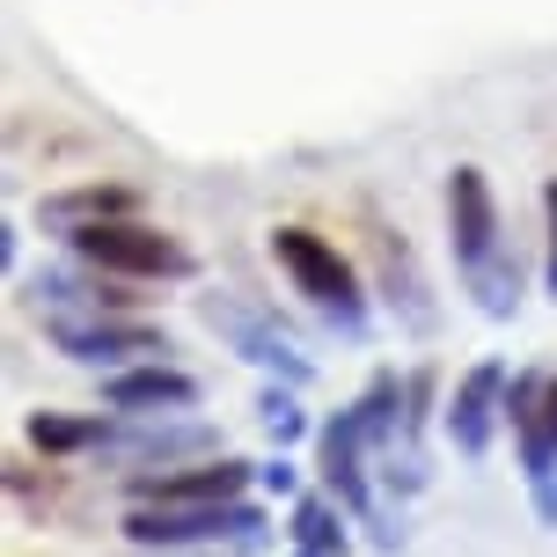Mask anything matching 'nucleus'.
Returning <instances> with one entry per match:
<instances>
[{
  "label": "nucleus",
  "instance_id": "obj_1",
  "mask_svg": "<svg viewBox=\"0 0 557 557\" xmlns=\"http://www.w3.org/2000/svg\"><path fill=\"white\" fill-rule=\"evenodd\" d=\"M447 235H455V272L476 294L484 315H513L521 308V272L499 250V206H492V176L484 169H455L447 176Z\"/></svg>",
  "mask_w": 557,
  "mask_h": 557
},
{
  "label": "nucleus",
  "instance_id": "obj_2",
  "mask_svg": "<svg viewBox=\"0 0 557 557\" xmlns=\"http://www.w3.org/2000/svg\"><path fill=\"white\" fill-rule=\"evenodd\" d=\"M272 257L278 272L294 278V294H301L308 308H323L345 337L367 331V294H360V272L337 257V243H323V235H308V227H278L272 235Z\"/></svg>",
  "mask_w": 557,
  "mask_h": 557
},
{
  "label": "nucleus",
  "instance_id": "obj_3",
  "mask_svg": "<svg viewBox=\"0 0 557 557\" xmlns=\"http://www.w3.org/2000/svg\"><path fill=\"white\" fill-rule=\"evenodd\" d=\"M125 543L139 550H206V543H264V506L221 499V506H133Z\"/></svg>",
  "mask_w": 557,
  "mask_h": 557
},
{
  "label": "nucleus",
  "instance_id": "obj_4",
  "mask_svg": "<svg viewBox=\"0 0 557 557\" xmlns=\"http://www.w3.org/2000/svg\"><path fill=\"white\" fill-rule=\"evenodd\" d=\"M198 315H206V331L221 337L235 360H250L264 382H286V389H308V382H315V360H308L257 301H243V294H206Z\"/></svg>",
  "mask_w": 557,
  "mask_h": 557
},
{
  "label": "nucleus",
  "instance_id": "obj_5",
  "mask_svg": "<svg viewBox=\"0 0 557 557\" xmlns=\"http://www.w3.org/2000/svg\"><path fill=\"white\" fill-rule=\"evenodd\" d=\"M66 250L103 278H184L191 272V250L176 235H162V227H147V221L82 227V235H66Z\"/></svg>",
  "mask_w": 557,
  "mask_h": 557
},
{
  "label": "nucleus",
  "instance_id": "obj_6",
  "mask_svg": "<svg viewBox=\"0 0 557 557\" xmlns=\"http://www.w3.org/2000/svg\"><path fill=\"white\" fill-rule=\"evenodd\" d=\"M213 441V425H198V418H103V433H96V455H111V462H133V476L147 470H176L184 455H206Z\"/></svg>",
  "mask_w": 557,
  "mask_h": 557
},
{
  "label": "nucleus",
  "instance_id": "obj_7",
  "mask_svg": "<svg viewBox=\"0 0 557 557\" xmlns=\"http://www.w3.org/2000/svg\"><path fill=\"white\" fill-rule=\"evenodd\" d=\"M52 331V345L66 352V360H82V367H139V360H162L169 352V337L162 331H147V323H117V315H52L45 323Z\"/></svg>",
  "mask_w": 557,
  "mask_h": 557
},
{
  "label": "nucleus",
  "instance_id": "obj_8",
  "mask_svg": "<svg viewBox=\"0 0 557 557\" xmlns=\"http://www.w3.org/2000/svg\"><path fill=\"white\" fill-rule=\"evenodd\" d=\"M506 367L499 360H476L462 382H455V396H447V441H455V455L462 462H484L492 455V433L506 425Z\"/></svg>",
  "mask_w": 557,
  "mask_h": 557
},
{
  "label": "nucleus",
  "instance_id": "obj_9",
  "mask_svg": "<svg viewBox=\"0 0 557 557\" xmlns=\"http://www.w3.org/2000/svg\"><path fill=\"white\" fill-rule=\"evenodd\" d=\"M250 462H176V470H147L133 476V506H221V499H250Z\"/></svg>",
  "mask_w": 557,
  "mask_h": 557
},
{
  "label": "nucleus",
  "instance_id": "obj_10",
  "mask_svg": "<svg viewBox=\"0 0 557 557\" xmlns=\"http://www.w3.org/2000/svg\"><path fill=\"white\" fill-rule=\"evenodd\" d=\"M103 404H111V418H184L198 404V382L169 360H139L103 374Z\"/></svg>",
  "mask_w": 557,
  "mask_h": 557
},
{
  "label": "nucleus",
  "instance_id": "obj_11",
  "mask_svg": "<svg viewBox=\"0 0 557 557\" xmlns=\"http://www.w3.org/2000/svg\"><path fill=\"white\" fill-rule=\"evenodd\" d=\"M133 191H117V184H82V191H52L37 206V221L59 227V235H82V227H103V221H133Z\"/></svg>",
  "mask_w": 557,
  "mask_h": 557
},
{
  "label": "nucleus",
  "instance_id": "obj_12",
  "mask_svg": "<svg viewBox=\"0 0 557 557\" xmlns=\"http://www.w3.org/2000/svg\"><path fill=\"white\" fill-rule=\"evenodd\" d=\"M345 521H352V513H345L331 492H301V499H294V529H286V535H294V550H308V557H345V550H352Z\"/></svg>",
  "mask_w": 557,
  "mask_h": 557
},
{
  "label": "nucleus",
  "instance_id": "obj_13",
  "mask_svg": "<svg viewBox=\"0 0 557 557\" xmlns=\"http://www.w3.org/2000/svg\"><path fill=\"white\" fill-rule=\"evenodd\" d=\"M557 470V374L543 382V404H535V418L521 425V476H550Z\"/></svg>",
  "mask_w": 557,
  "mask_h": 557
},
{
  "label": "nucleus",
  "instance_id": "obj_14",
  "mask_svg": "<svg viewBox=\"0 0 557 557\" xmlns=\"http://www.w3.org/2000/svg\"><path fill=\"white\" fill-rule=\"evenodd\" d=\"M257 425H264V433L278 441V455H286V447H294V441L308 433V418H301V389L272 382V389H264V404H257Z\"/></svg>",
  "mask_w": 557,
  "mask_h": 557
},
{
  "label": "nucleus",
  "instance_id": "obj_15",
  "mask_svg": "<svg viewBox=\"0 0 557 557\" xmlns=\"http://www.w3.org/2000/svg\"><path fill=\"white\" fill-rule=\"evenodd\" d=\"M96 433H103V418H88V425H74V418H29V441L52 447V455H66V447H96Z\"/></svg>",
  "mask_w": 557,
  "mask_h": 557
},
{
  "label": "nucleus",
  "instance_id": "obj_16",
  "mask_svg": "<svg viewBox=\"0 0 557 557\" xmlns=\"http://www.w3.org/2000/svg\"><path fill=\"white\" fill-rule=\"evenodd\" d=\"M543 382H550V374H513V389H506V425H513V433L535 418V404H543Z\"/></svg>",
  "mask_w": 557,
  "mask_h": 557
},
{
  "label": "nucleus",
  "instance_id": "obj_17",
  "mask_svg": "<svg viewBox=\"0 0 557 557\" xmlns=\"http://www.w3.org/2000/svg\"><path fill=\"white\" fill-rule=\"evenodd\" d=\"M257 484H264V492H278V499H301V470H294L286 455H278V462H264V470H257Z\"/></svg>",
  "mask_w": 557,
  "mask_h": 557
},
{
  "label": "nucleus",
  "instance_id": "obj_18",
  "mask_svg": "<svg viewBox=\"0 0 557 557\" xmlns=\"http://www.w3.org/2000/svg\"><path fill=\"white\" fill-rule=\"evenodd\" d=\"M529 499H535V521H543V529H557V470H550V476H535Z\"/></svg>",
  "mask_w": 557,
  "mask_h": 557
},
{
  "label": "nucleus",
  "instance_id": "obj_19",
  "mask_svg": "<svg viewBox=\"0 0 557 557\" xmlns=\"http://www.w3.org/2000/svg\"><path fill=\"white\" fill-rule=\"evenodd\" d=\"M543 221H550V264H543V286L557 294V176L543 184Z\"/></svg>",
  "mask_w": 557,
  "mask_h": 557
},
{
  "label": "nucleus",
  "instance_id": "obj_20",
  "mask_svg": "<svg viewBox=\"0 0 557 557\" xmlns=\"http://www.w3.org/2000/svg\"><path fill=\"white\" fill-rule=\"evenodd\" d=\"M294 557H308V550H294Z\"/></svg>",
  "mask_w": 557,
  "mask_h": 557
}]
</instances>
